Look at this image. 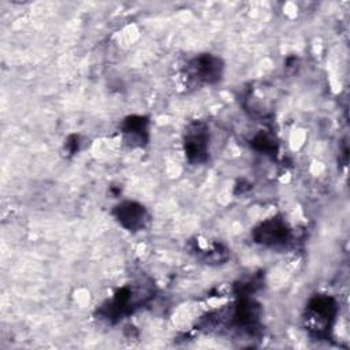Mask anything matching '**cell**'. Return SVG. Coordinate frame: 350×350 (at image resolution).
I'll use <instances>...</instances> for the list:
<instances>
[{
  "mask_svg": "<svg viewBox=\"0 0 350 350\" xmlns=\"http://www.w3.org/2000/svg\"><path fill=\"white\" fill-rule=\"evenodd\" d=\"M223 71V63L219 57L213 55H200L190 63L191 77L198 82L213 83L220 79Z\"/></svg>",
  "mask_w": 350,
  "mask_h": 350,
  "instance_id": "cell-2",
  "label": "cell"
},
{
  "mask_svg": "<svg viewBox=\"0 0 350 350\" xmlns=\"http://www.w3.org/2000/svg\"><path fill=\"white\" fill-rule=\"evenodd\" d=\"M336 312V305L329 297H316L308 305V320L312 323L313 328L316 324H329Z\"/></svg>",
  "mask_w": 350,
  "mask_h": 350,
  "instance_id": "cell-4",
  "label": "cell"
},
{
  "mask_svg": "<svg viewBox=\"0 0 350 350\" xmlns=\"http://www.w3.org/2000/svg\"><path fill=\"white\" fill-rule=\"evenodd\" d=\"M208 130L202 123L191 124L185 135V152L190 161L201 163L208 153Z\"/></svg>",
  "mask_w": 350,
  "mask_h": 350,
  "instance_id": "cell-1",
  "label": "cell"
},
{
  "mask_svg": "<svg viewBox=\"0 0 350 350\" xmlns=\"http://www.w3.org/2000/svg\"><path fill=\"white\" fill-rule=\"evenodd\" d=\"M124 133L127 135H131L133 138H137L139 141L144 139V134H146V120L141 116H133L129 118L124 122Z\"/></svg>",
  "mask_w": 350,
  "mask_h": 350,
  "instance_id": "cell-6",
  "label": "cell"
},
{
  "mask_svg": "<svg viewBox=\"0 0 350 350\" xmlns=\"http://www.w3.org/2000/svg\"><path fill=\"white\" fill-rule=\"evenodd\" d=\"M115 217L124 228L135 231L145 226L146 212L142 205L133 201H126L115 208Z\"/></svg>",
  "mask_w": 350,
  "mask_h": 350,
  "instance_id": "cell-3",
  "label": "cell"
},
{
  "mask_svg": "<svg viewBox=\"0 0 350 350\" xmlns=\"http://www.w3.org/2000/svg\"><path fill=\"white\" fill-rule=\"evenodd\" d=\"M288 230L282 221L268 220L260 226L256 231V239L264 245H276L283 242L287 238Z\"/></svg>",
  "mask_w": 350,
  "mask_h": 350,
  "instance_id": "cell-5",
  "label": "cell"
}]
</instances>
